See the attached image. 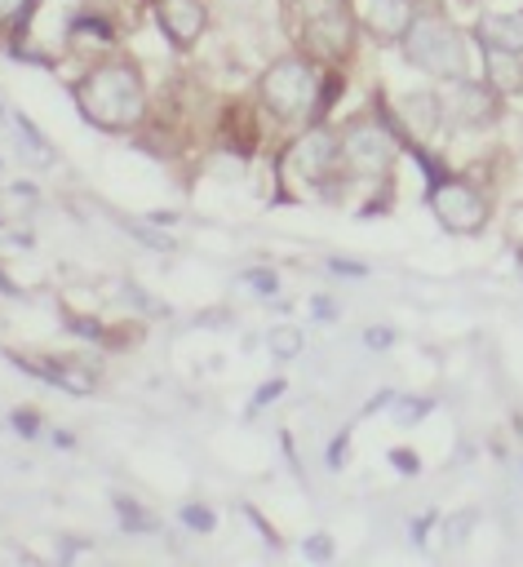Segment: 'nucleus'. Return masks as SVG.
<instances>
[{"instance_id":"f257e3e1","label":"nucleus","mask_w":523,"mask_h":567,"mask_svg":"<svg viewBox=\"0 0 523 567\" xmlns=\"http://www.w3.org/2000/svg\"><path fill=\"white\" fill-rule=\"evenodd\" d=\"M75 106L106 133H129L146 115V84L133 62H102L75 84Z\"/></svg>"},{"instance_id":"f03ea898","label":"nucleus","mask_w":523,"mask_h":567,"mask_svg":"<svg viewBox=\"0 0 523 567\" xmlns=\"http://www.w3.org/2000/svg\"><path fill=\"white\" fill-rule=\"evenodd\" d=\"M399 44H403V58L417 66V71H425V75H439V80H465V66H470V58H465V35L448 22V18H439V13H412V22L403 27V35H399Z\"/></svg>"},{"instance_id":"7ed1b4c3","label":"nucleus","mask_w":523,"mask_h":567,"mask_svg":"<svg viewBox=\"0 0 523 567\" xmlns=\"http://www.w3.org/2000/svg\"><path fill=\"white\" fill-rule=\"evenodd\" d=\"M262 102L270 115L279 120H297V115H315L319 106V75L306 58H279L262 71Z\"/></svg>"},{"instance_id":"20e7f679","label":"nucleus","mask_w":523,"mask_h":567,"mask_svg":"<svg viewBox=\"0 0 523 567\" xmlns=\"http://www.w3.org/2000/svg\"><path fill=\"white\" fill-rule=\"evenodd\" d=\"M293 13H297V27H301V40L315 53L332 58V53L350 49V35H355L350 0H293Z\"/></svg>"},{"instance_id":"39448f33","label":"nucleus","mask_w":523,"mask_h":567,"mask_svg":"<svg viewBox=\"0 0 523 567\" xmlns=\"http://www.w3.org/2000/svg\"><path fill=\"white\" fill-rule=\"evenodd\" d=\"M430 213L452 235H479L488 226V199L461 177H443L430 186Z\"/></svg>"},{"instance_id":"423d86ee","label":"nucleus","mask_w":523,"mask_h":567,"mask_svg":"<svg viewBox=\"0 0 523 567\" xmlns=\"http://www.w3.org/2000/svg\"><path fill=\"white\" fill-rule=\"evenodd\" d=\"M341 146V164L359 177H381L394 164V137L377 124V120H355L346 124V133L337 137Z\"/></svg>"},{"instance_id":"0eeeda50","label":"nucleus","mask_w":523,"mask_h":567,"mask_svg":"<svg viewBox=\"0 0 523 567\" xmlns=\"http://www.w3.org/2000/svg\"><path fill=\"white\" fill-rule=\"evenodd\" d=\"M501 115V97L492 84H474V80H452V93L443 97V120L461 133L470 128H488Z\"/></svg>"},{"instance_id":"6e6552de","label":"nucleus","mask_w":523,"mask_h":567,"mask_svg":"<svg viewBox=\"0 0 523 567\" xmlns=\"http://www.w3.org/2000/svg\"><path fill=\"white\" fill-rule=\"evenodd\" d=\"M341 159V146H337V133L332 128H306L297 142H293V151H288V168L297 173V177H306V182H324L328 173H332V164Z\"/></svg>"},{"instance_id":"1a4fd4ad","label":"nucleus","mask_w":523,"mask_h":567,"mask_svg":"<svg viewBox=\"0 0 523 567\" xmlns=\"http://www.w3.org/2000/svg\"><path fill=\"white\" fill-rule=\"evenodd\" d=\"M355 9V22L368 27L372 40L390 44L403 35V27L412 22V0H350Z\"/></svg>"},{"instance_id":"9d476101","label":"nucleus","mask_w":523,"mask_h":567,"mask_svg":"<svg viewBox=\"0 0 523 567\" xmlns=\"http://www.w3.org/2000/svg\"><path fill=\"white\" fill-rule=\"evenodd\" d=\"M155 18H160V31L173 40V49H191L208 27V13L199 0H155Z\"/></svg>"},{"instance_id":"9b49d317","label":"nucleus","mask_w":523,"mask_h":567,"mask_svg":"<svg viewBox=\"0 0 523 567\" xmlns=\"http://www.w3.org/2000/svg\"><path fill=\"white\" fill-rule=\"evenodd\" d=\"M474 35H479V44H483V49H496V53H519V58H523V9L483 13Z\"/></svg>"},{"instance_id":"f8f14e48","label":"nucleus","mask_w":523,"mask_h":567,"mask_svg":"<svg viewBox=\"0 0 523 567\" xmlns=\"http://www.w3.org/2000/svg\"><path fill=\"white\" fill-rule=\"evenodd\" d=\"M399 115H403V128L412 133V137H434L439 133V124H443V97L439 93H430V89H417V93H403V102H399Z\"/></svg>"},{"instance_id":"ddd939ff","label":"nucleus","mask_w":523,"mask_h":567,"mask_svg":"<svg viewBox=\"0 0 523 567\" xmlns=\"http://www.w3.org/2000/svg\"><path fill=\"white\" fill-rule=\"evenodd\" d=\"M483 58H488V84L496 93H519L523 89V62H519V53L483 49Z\"/></svg>"},{"instance_id":"4468645a","label":"nucleus","mask_w":523,"mask_h":567,"mask_svg":"<svg viewBox=\"0 0 523 567\" xmlns=\"http://www.w3.org/2000/svg\"><path fill=\"white\" fill-rule=\"evenodd\" d=\"M13 128H18V133H22V142H27V146H22V159H31V164H49V159H53V151L44 146V137H40L22 115H13Z\"/></svg>"},{"instance_id":"2eb2a0df","label":"nucleus","mask_w":523,"mask_h":567,"mask_svg":"<svg viewBox=\"0 0 523 567\" xmlns=\"http://www.w3.org/2000/svg\"><path fill=\"white\" fill-rule=\"evenodd\" d=\"M266 350H270L275 359H297L301 332H297V328H270V332H266Z\"/></svg>"},{"instance_id":"dca6fc26","label":"nucleus","mask_w":523,"mask_h":567,"mask_svg":"<svg viewBox=\"0 0 523 567\" xmlns=\"http://www.w3.org/2000/svg\"><path fill=\"white\" fill-rule=\"evenodd\" d=\"M248 284H253V292H262V297H270V292L279 288L275 270H248Z\"/></svg>"},{"instance_id":"f3484780","label":"nucleus","mask_w":523,"mask_h":567,"mask_svg":"<svg viewBox=\"0 0 523 567\" xmlns=\"http://www.w3.org/2000/svg\"><path fill=\"white\" fill-rule=\"evenodd\" d=\"M390 465L403 470V474H417V470H421V465H417V452H408V447H394V452H390Z\"/></svg>"},{"instance_id":"a211bd4d","label":"nucleus","mask_w":523,"mask_h":567,"mask_svg":"<svg viewBox=\"0 0 523 567\" xmlns=\"http://www.w3.org/2000/svg\"><path fill=\"white\" fill-rule=\"evenodd\" d=\"M182 518H186L191 527H199V532H208V527H213V514H208L204 505H186V509H182Z\"/></svg>"},{"instance_id":"6ab92c4d","label":"nucleus","mask_w":523,"mask_h":567,"mask_svg":"<svg viewBox=\"0 0 523 567\" xmlns=\"http://www.w3.org/2000/svg\"><path fill=\"white\" fill-rule=\"evenodd\" d=\"M27 9H31V0H0V27L13 22V18H22Z\"/></svg>"},{"instance_id":"aec40b11","label":"nucleus","mask_w":523,"mask_h":567,"mask_svg":"<svg viewBox=\"0 0 523 567\" xmlns=\"http://www.w3.org/2000/svg\"><path fill=\"white\" fill-rule=\"evenodd\" d=\"M470 523H474V514H457V518L448 523V532H452L448 540H452V545H457V540H465V527H470Z\"/></svg>"},{"instance_id":"412c9836","label":"nucleus","mask_w":523,"mask_h":567,"mask_svg":"<svg viewBox=\"0 0 523 567\" xmlns=\"http://www.w3.org/2000/svg\"><path fill=\"white\" fill-rule=\"evenodd\" d=\"M279 390H284V385H279V381H270V385H262V390H257V403H270V399H275V394H279Z\"/></svg>"}]
</instances>
